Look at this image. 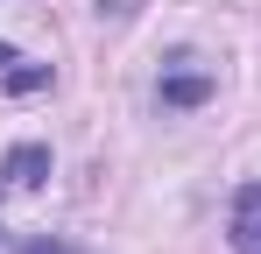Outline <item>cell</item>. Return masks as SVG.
Returning <instances> with one entry per match:
<instances>
[{
  "mask_svg": "<svg viewBox=\"0 0 261 254\" xmlns=\"http://www.w3.org/2000/svg\"><path fill=\"white\" fill-rule=\"evenodd\" d=\"M226 240H233V254H261V176L233 191V219H226Z\"/></svg>",
  "mask_w": 261,
  "mask_h": 254,
  "instance_id": "6da1fadb",
  "label": "cell"
},
{
  "mask_svg": "<svg viewBox=\"0 0 261 254\" xmlns=\"http://www.w3.org/2000/svg\"><path fill=\"white\" fill-rule=\"evenodd\" d=\"M205 99H212V71L198 57H176L163 71V106H205Z\"/></svg>",
  "mask_w": 261,
  "mask_h": 254,
  "instance_id": "7a4b0ae2",
  "label": "cell"
},
{
  "mask_svg": "<svg viewBox=\"0 0 261 254\" xmlns=\"http://www.w3.org/2000/svg\"><path fill=\"white\" fill-rule=\"evenodd\" d=\"M49 176V148L43 141H14L7 148V163H0V184H14V191H36Z\"/></svg>",
  "mask_w": 261,
  "mask_h": 254,
  "instance_id": "3957f363",
  "label": "cell"
},
{
  "mask_svg": "<svg viewBox=\"0 0 261 254\" xmlns=\"http://www.w3.org/2000/svg\"><path fill=\"white\" fill-rule=\"evenodd\" d=\"M0 78H7V92H43V85H49V64H7Z\"/></svg>",
  "mask_w": 261,
  "mask_h": 254,
  "instance_id": "277c9868",
  "label": "cell"
},
{
  "mask_svg": "<svg viewBox=\"0 0 261 254\" xmlns=\"http://www.w3.org/2000/svg\"><path fill=\"white\" fill-rule=\"evenodd\" d=\"M14 254H85V247H71V240H43V233H29V240H14Z\"/></svg>",
  "mask_w": 261,
  "mask_h": 254,
  "instance_id": "5b68a950",
  "label": "cell"
},
{
  "mask_svg": "<svg viewBox=\"0 0 261 254\" xmlns=\"http://www.w3.org/2000/svg\"><path fill=\"white\" fill-rule=\"evenodd\" d=\"M7 64H21V57H14V49H7V42H0V71H7Z\"/></svg>",
  "mask_w": 261,
  "mask_h": 254,
  "instance_id": "8992f818",
  "label": "cell"
}]
</instances>
